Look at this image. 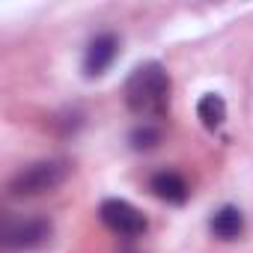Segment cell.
Listing matches in <instances>:
<instances>
[{
    "label": "cell",
    "instance_id": "1",
    "mask_svg": "<svg viewBox=\"0 0 253 253\" xmlns=\"http://www.w3.org/2000/svg\"><path fill=\"white\" fill-rule=\"evenodd\" d=\"M125 104L140 119H155L170 104V75L161 63H143L125 81Z\"/></svg>",
    "mask_w": 253,
    "mask_h": 253
},
{
    "label": "cell",
    "instance_id": "2",
    "mask_svg": "<svg viewBox=\"0 0 253 253\" xmlns=\"http://www.w3.org/2000/svg\"><path fill=\"white\" fill-rule=\"evenodd\" d=\"M66 176H69V167L63 161H39V164L24 167L9 182V191L15 197H39V194H48L57 185H63Z\"/></svg>",
    "mask_w": 253,
    "mask_h": 253
},
{
    "label": "cell",
    "instance_id": "3",
    "mask_svg": "<svg viewBox=\"0 0 253 253\" xmlns=\"http://www.w3.org/2000/svg\"><path fill=\"white\" fill-rule=\"evenodd\" d=\"M98 217L110 232L125 235V238H134V235L146 232V217L125 200H104L98 209Z\"/></svg>",
    "mask_w": 253,
    "mask_h": 253
},
{
    "label": "cell",
    "instance_id": "4",
    "mask_svg": "<svg viewBox=\"0 0 253 253\" xmlns=\"http://www.w3.org/2000/svg\"><path fill=\"white\" fill-rule=\"evenodd\" d=\"M51 238V223L48 220H24L18 226H12L6 232V244L9 247H18V250H30V247H39Z\"/></svg>",
    "mask_w": 253,
    "mask_h": 253
},
{
    "label": "cell",
    "instance_id": "5",
    "mask_svg": "<svg viewBox=\"0 0 253 253\" xmlns=\"http://www.w3.org/2000/svg\"><path fill=\"white\" fill-rule=\"evenodd\" d=\"M116 51H119V39H116V36L104 33V36L92 39L89 48H86V57H84V69H86V75H101V72L113 63Z\"/></svg>",
    "mask_w": 253,
    "mask_h": 253
},
{
    "label": "cell",
    "instance_id": "6",
    "mask_svg": "<svg viewBox=\"0 0 253 253\" xmlns=\"http://www.w3.org/2000/svg\"><path fill=\"white\" fill-rule=\"evenodd\" d=\"M149 188H152V194L158 197V200H164V203H185L188 200V182L179 176V173H170V170H164V173H155L152 176V182H149Z\"/></svg>",
    "mask_w": 253,
    "mask_h": 253
},
{
    "label": "cell",
    "instance_id": "7",
    "mask_svg": "<svg viewBox=\"0 0 253 253\" xmlns=\"http://www.w3.org/2000/svg\"><path fill=\"white\" fill-rule=\"evenodd\" d=\"M211 232L220 241H235L244 232V214L235 206H223L214 217H211Z\"/></svg>",
    "mask_w": 253,
    "mask_h": 253
},
{
    "label": "cell",
    "instance_id": "8",
    "mask_svg": "<svg viewBox=\"0 0 253 253\" xmlns=\"http://www.w3.org/2000/svg\"><path fill=\"white\" fill-rule=\"evenodd\" d=\"M197 116L203 119V125H206L209 131L220 128L223 119H226V104H223V98H220V95H214V92L203 95V98H200V104H197Z\"/></svg>",
    "mask_w": 253,
    "mask_h": 253
},
{
    "label": "cell",
    "instance_id": "9",
    "mask_svg": "<svg viewBox=\"0 0 253 253\" xmlns=\"http://www.w3.org/2000/svg\"><path fill=\"white\" fill-rule=\"evenodd\" d=\"M158 140H161V131L152 128V125H140V128H134V134H131L134 149H152Z\"/></svg>",
    "mask_w": 253,
    "mask_h": 253
},
{
    "label": "cell",
    "instance_id": "10",
    "mask_svg": "<svg viewBox=\"0 0 253 253\" xmlns=\"http://www.w3.org/2000/svg\"><path fill=\"white\" fill-rule=\"evenodd\" d=\"M125 253H134V250H125Z\"/></svg>",
    "mask_w": 253,
    "mask_h": 253
}]
</instances>
